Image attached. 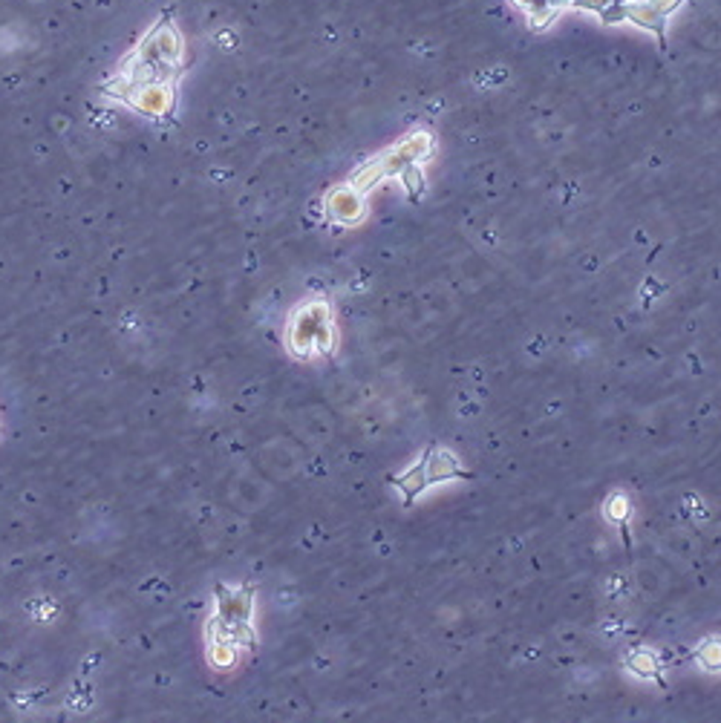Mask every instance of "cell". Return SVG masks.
Listing matches in <instances>:
<instances>
[{
  "label": "cell",
  "instance_id": "cell-1",
  "mask_svg": "<svg viewBox=\"0 0 721 723\" xmlns=\"http://www.w3.org/2000/svg\"><path fill=\"white\" fill-rule=\"evenodd\" d=\"M188 66V41L174 15L156 18L144 29V35L133 43V50L119 61L112 75L101 84L105 98L121 93L128 87L148 81H182Z\"/></svg>",
  "mask_w": 721,
  "mask_h": 723
},
{
  "label": "cell",
  "instance_id": "cell-2",
  "mask_svg": "<svg viewBox=\"0 0 721 723\" xmlns=\"http://www.w3.org/2000/svg\"><path fill=\"white\" fill-rule=\"evenodd\" d=\"M254 596L245 588H217L213 611L205 619V658L217 672H229L254 642Z\"/></svg>",
  "mask_w": 721,
  "mask_h": 723
},
{
  "label": "cell",
  "instance_id": "cell-3",
  "mask_svg": "<svg viewBox=\"0 0 721 723\" xmlns=\"http://www.w3.org/2000/svg\"><path fill=\"white\" fill-rule=\"evenodd\" d=\"M329 337H332V326H329V318H326V306H321V303L303 306V309L298 306V312L291 314L286 341L298 358H312V355L326 352V349H329V343H326Z\"/></svg>",
  "mask_w": 721,
  "mask_h": 723
},
{
  "label": "cell",
  "instance_id": "cell-4",
  "mask_svg": "<svg viewBox=\"0 0 721 723\" xmlns=\"http://www.w3.org/2000/svg\"><path fill=\"white\" fill-rule=\"evenodd\" d=\"M678 4L681 0H629L626 18H632L638 27L655 29L658 35H663V20L670 18V12Z\"/></svg>",
  "mask_w": 721,
  "mask_h": 723
},
{
  "label": "cell",
  "instance_id": "cell-5",
  "mask_svg": "<svg viewBox=\"0 0 721 723\" xmlns=\"http://www.w3.org/2000/svg\"><path fill=\"white\" fill-rule=\"evenodd\" d=\"M516 6L523 9V12H528V18H531V24L543 29L551 18H557V12L562 6H569L574 4V0H514Z\"/></svg>",
  "mask_w": 721,
  "mask_h": 723
},
{
  "label": "cell",
  "instance_id": "cell-6",
  "mask_svg": "<svg viewBox=\"0 0 721 723\" xmlns=\"http://www.w3.org/2000/svg\"><path fill=\"white\" fill-rule=\"evenodd\" d=\"M360 208H364V205H360L355 190H335V194L329 196V211L341 219H355L360 213Z\"/></svg>",
  "mask_w": 721,
  "mask_h": 723
}]
</instances>
